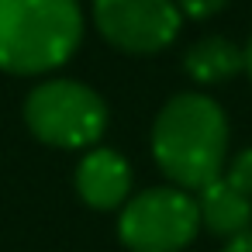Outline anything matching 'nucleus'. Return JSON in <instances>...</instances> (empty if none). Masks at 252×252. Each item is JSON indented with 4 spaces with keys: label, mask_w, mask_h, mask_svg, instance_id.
Segmentation results:
<instances>
[{
    "label": "nucleus",
    "mask_w": 252,
    "mask_h": 252,
    "mask_svg": "<svg viewBox=\"0 0 252 252\" xmlns=\"http://www.w3.org/2000/svg\"><path fill=\"white\" fill-rule=\"evenodd\" d=\"M228 138L231 128L224 107L200 90H187L169 97L156 114L152 159L173 187L197 193L224 173Z\"/></svg>",
    "instance_id": "1"
},
{
    "label": "nucleus",
    "mask_w": 252,
    "mask_h": 252,
    "mask_svg": "<svg viewBox=\"0 0 252 252\" xmlns=\"http://www.w3.org/2000/svg\"><path fill=\"white\" fill-rule=\"evenodd\" d=\"M83 42L76 0H0V69L38 76L66 66Z\"/></svg>",
    "instance_id": "2"
},
{
    "label": "nucleus",
    "mask_w": 252,
    "mask_h": 252,
    "mask_svg": "<svg viewBox=\"0 0 252 252\" xmlns=\"http://www.w3.org/2000/svg\"><path fill=\"white\" fill-rule=\"evenodd\" d=\"M25 121L45 145L90 149L107 131V104L80 80H45L28 94Z\"/></svg>",
    "instance_id": "3"
},
{
    "label": "nucleus",
    "mask_w": 252,
    "mask_h": 252,
    "mask_svg": "<svg viewBox=\"0 0 252 252\" xmlns=\"http://www.w3.org/2000/svg\"><path fill=\"white\" fill-rule=\"evenodd\" d=\"M200 231L197 197L180 187H149L121 204L118 238L131 252H180Z\"/></svg>",
    "instance_id": "4"
},
{
    "label": "nucleus",
    "mask_w": 252,
    "mask_h": 252,
    "mask_svg": "<svg viewBox=\"0 0 252 252\" xmlns=\"http://www.w3.org/2000/svg\"><path fill=\"white\" fill-rule=\"evenodd\" d=\"M94 25L128 56H156L180 35L183 14L176 0H94Z\"/></svg>",
    "instance_id": "5"
},
{
    "label": "nucleus",
    "mask_w": 252,
    "mask_h": 252,
    "mask_svg": "<svg viewBox=\"0 0 252 252\" xmlns=\"http://www.w3.org/2000/svg\"><path fill=\"white\" fill-rule=\"evenodd\" d=\"M76 193L94 211H114L131 197V166L114 149H90L76 166Z\"/></svg>",
    "instance_id": "6"
},
{
    "label": "nucleus",
    "mask_w": 252,
    "mask_h": 252,
    "mask_svg": "<svg viewBox=\"0 0 252 252\" xmlns=\"http://www.w3.org/2000/svg\"><path fill=\"white\" fill-rule=\"evenodd\" d=\"M193 197H197L200 224H204L211 235L231 238V235L252 228V197L238 193L224 176H218L214 183H207V187L197 190Z\"/></svg>",
    "instance_id": "7"
},
{
    "label": "nucleus",
    "mask_w": 252,
    "mask_h": 252,
    "mask_svg": "<svg viewBox=\"0 0 252 252\" xmlns=\"http://www.w3.org/2000/svg\"><path fill=\"white\" fill-rule=\"evenodd\" d=\"M183 69L197 87H218L245 69V52L224 35H204L183 52Z\"/></svg>",
    "instance_id": "8"
},
{
    "label": "nucleus",
    "mask_w": 252,
    "mask_h": 252,
    "mask_svg": "<svg viewBox=\"0 0 252 252\" xmlns=\"http://www.w3.org/2000/svg\"><path fill=\"white\" fill-rule=\"evenodd\" d=\"M238 193H245V197H252V149H242V152H235L228 162H224V173H221Z\"/></svg>",
    "instance_id": "9"
},
{
    "label": "nucleus",
    "mask_w": 252,
    "mask_h": 252,
    "mask_svg": "<svg viewBox=\"0 0 252 252\" xmlns=\"http://www.w3.org/2000/svg\"><path fill=\"white\" fill-rule=\"evenodd\" d=\"M176 7L190 21H207V18H214L228 7V0H176Z\"/></svg>",
    "instance_id": "10"
},
{
    "label": "nucleus",
    "mask_w": 252,
    "mask_h": 252,
    "mask_svg": "<svg viewBox=\"0 0 252 252\" xmlns=\"http://www.w3.org/2000/svg\"><path fill=\"white\" fill-rule=\"evenodd\" d=\"M221 252H252V228H245V231H238V235L224 238Z\"/></svg>",
    "instance_id": "11"
},
{
    "label": "nucleus",
    "mask_w": 252,
    "mask_h": 252,
    "mask_svg": "<svg viewBox=\"0 0 252 252\" xmlns=\"http://www.w3.org/2000/svg\"><path fill=\"white\" fill-rule=\"evenodd\" d=\"M242 52H245V73H249V80H252V38H249V45H245Z\"/></svg>",
    "instance_id": "12"
}]
</instances>
